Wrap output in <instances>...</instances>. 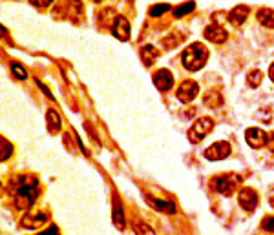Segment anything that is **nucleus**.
Masks as SVG:
<instances>
[{"mask_svg":"<svg viewBox=\"0 0 274 235\" xmlns=\"http://www.w3.org/2000/svg\"><path fill=\"white\" fill-rule=\"evenodd\" d=\"M208 59V51L203 44H199V42H194L187 48V50L183 51V66L190 71H198L201 70L205 66Z\"/></svg>","mask_w":274,"mask_h":235,"instance_id":"f257e3e1","label":"nucleus"},{"mask_svg":"<svg viewBox=\"0 0 274 235\" xmlns=\"http://www.w3.org/2000/svg\"><path fill=\"white\" fill-rule=\"evenodd\" d=\"M37 199V180L31 179V177H22L21 186L17 190L15 195V204L17 208L21 210H28Z\"/></svg>","mask_w":274,"mask_h":235,"instance_id":"f03ea898","label":"nucleus"},{"mask_svg":"<svg viewBox=\"0 0 274 235\" xmlns=\"http://www.w3.org/2000/svg\"><path fill=\"white\" fill-rule=\"evenodd\" d=\"M214 128V120L210 117H201L194 122V126L190 128L188 131V139L192 140V142H199V140H203L207 137V133Z\"/></svg>","mask_w":274,"mask_h":235,"instance_id":"7ed1b4c3","label":"nucleus"},{"mask_svg":"<svg viewBox=\"0 0 274 235\" xmlns=\"http://www.w3.org/2000/svg\"><path fill=\"white\" fill-rule=\"evenodd\" d=\"M198 90L199 86L198 82H194V80H185V82H181V86H179L178 90V99L181 100V102H190V100L196 99V95H198Z\"/></svg>","mask_w":274,"mask_h":235,"instance_id":"20e7f679","label":"nucleus"},{"mask_svg":"<svg viewBox=\"0 0 274 235\" xmlns=\"http://www.w3.org/2000/svg\"><path fill=\"white\" fill-rule=\"evenodd\" d=\"M228 153H230V144H227V142H214L210 148L205 150V157L210 160L227 159Z\"/></svg>","mask_w":274,"mask_h":235,"instance_id":"39448f33","label":"nucleus"},{"mask_svg":"<svg viewBox=\"0 0 274 235\" xmlns=\"http://www.w3.org/2000/svg\"><path fill=\"white\" fill-rule=\"evenodd\" d=\"M238 182H239L238 175H223L216 180V186H218L219 193H223V195H232L234 191H236Z\"/></svg>","mask_w":274,"mask_h":235,"instance_id":"423d86ee","label":"nucleus"},{"mask_svg":"<svg viewBox=\"0 0 274 235\" xmlns=\"http://www.w3.org/2000/svg\"><path fill=\"white\" fill-rule=\"evenodd\" d=\"M245 139H247L250 148H256V150L267 144V133L263 130H259V128H249L245 131Z\"/></svg>","mask_w":274,"mask_h":235,"instance_id":"0eeeda50","label":"nucleus"},{"mask_svg":"<svg viewBox=\"0 0 274 235\" xmlns=\"http://www.w3.org/2000/svg\"><path fill=\"white\" fill-rule=\"evenodd\" d=\"M205 37H207L210 42H214V44H223L225 40L228 39V33L221 28V26L210 24L205 28Z\"/></svg>","mask_w":274,"mask_h":235,"instance_id":"6e6552de","label":"nucleus"},{"mask_svg":"<svg viewBox=\"0 0 274 235\" xmlns=\"http://www.w3.org/2000/svg\"><path fill=\"white\" fill-rule=\"evenodd\" d=\"M239 204L243 206L245 210L252 211L258 206V193L252 188H243L239 191Z\"/></svg>","mask_w":274,"mask_h":235,"instance_id":"1a4fd4ad","label":"nucleus"},{"mask_svg":"<svg viewBox=\"0 0 274 235\" xmlns=\"http://www.w3.org/2000/svg\"><path fill=\"white\" fill-rule=\"evenodd\" d=\"M172 73L168 70H159L158 73H154V84L158 86V90L161 91H168L172 88Z\"/></svg>","mask_w":274,"mask_h":235,"instance_id":"9d476101","label":"nucleus"},{"mask_svg":"<svg viewBox=\"0 0 274 235\" xmlns=\"http://www.w3.org/2000/svg\"><path fill=\"white\" fill-rule=\"evenodd\" d=\"M113 35L119 40H126L128 37H130V24H128L126 19L119 17V19L115 20V24H113Z\"/></svg>","mask_w":274,"mask_h":235,"instance_id":"9b49d317","label":"nucleus"},{"mask_svg":"<svg viewBox=\"0 0 274 235\" xmlns=\"http://www.w3.org/2000/svg\"><path fill=\"white\" fill-rule=\"evenodd\" d=\"M247 15H249V8L247 6H238V8H234L232 11H230V22H234V24H243L245 19H247Z\"/></svg>","mask_w":274,"mask_h":235,"instance_id":"f8f14e48","label":"nucleus"},{"mask_svg":"<svg viewBox=\"0 0 274 235\" xmlns=\"http://www.w3.org/2000/svg\"><path fill=\"white\" fill-rule=\"evenodd\" d=\"M141 57H143V60H145V64L147 66H152L154 64V60H158V57H159V51L154 48V46H145L143 48V51H141Z\"/></svg>","mask_w":274,"mask_h":235,"instance_id":"ddd939ff","label":"nucleus"},{"mask_svg":"<svg viewBox=\"0 0 274 235\" xmlns=\"http://www.w3.org/2000/svg\"><path fill=\"white\" fill-rule=\"evenodd\" d=\"M258 20L265 26V28H274V10H269V8L259 10Z\"/></svg>","mask_w":274,"mask_h":235,"instance_id":"4468645a","label":"nucleus"},{"mask_svg":"<svg viewBox=\"0 0 274 235\" xmlns=\"http://www.w3.org/2000/svg\"><path fill=\"white\" fill-rule=\"evenodd\" d=\"M48 128H50L51 133L61 130V117H59V113L55 110L48 111Z\"/></svg>","mask_w":274,"mask_h":235,"instance_id":"2eb2a0df","label":"nucleus"},{"mask_svg":"<svg viewBox=\"0 0 274 235\" xmlns=\"http://www.w3.org/2000/svg\"><path fill=\"white\" fill-rule=\"evenodd\" d=\"M48 217L44 213H37L35 217H26L24 219V226L26 228H37V226H41Z\"/></svg>","mask_w":274,"mask_h":235,"instance_id":"dca6fc26","label":"nucleus"},{"mask_svg":"<svg viewBox=\"0 0 274 235\" xmlns=\"http://www.w3.org/2000/svg\"><path fill=\"white\" fill-rule=\"evenodd\" d=\"M152 204L158 208V210L165 211V213H174L176 208H174L172 202H165V200H152Z\"/></svg>","mask_w":274,"mask_h":235,"instance_id":"f3484780","label":"nucleus"},{"mask_svg":"<svg viewBox=\"0 0 274 235\" xmlns=\"http://www.w3.org/2000/svg\"><path fill=\"white\" fill-rule=\"evenodd\" d=\"M11 151H13V148H11L10 142L4 140V139H0V160L8 159V157L11 155Z\"/></svg>","mask_w":274,"mask_h":235,"instance_id":"a211bd4d","label":"nucleus"},{"mask_svg":"<svg viewBox=\"0 0 274 235\" xmlns=\"http://www.w3.org/2000/svg\"><path fill=\"white\" fill-rule=\"evenodd\" d=\"M194 8H196V4H194V2H187V4H183V6H179V8H176V10H174V15H176L179 19V17L190 13V11H192Z\"/></svg>","mask_w":274,"mask_h":235,"instance_id":"6ab92c4d","label":"nucleus"},{"mask_svg":"<svg viewBox=\"0 0 274 235\" xmlns=\"http://www.w3.org/2000/svg\"><path fill=\"white\" fill-rule=\"evenodd\" d=\"M247 82H249L252 88H256V86L261 84V71H258V70L250 71L249 75H247Z\"/></svg>","mask_w":274,"mask_h":235,"instance_id":"aec40b11","label":"nucleus"},{"mask_svg":"<svg viewBox=\"0 0 274 235\" xmlns=\"http://www.w3.org/2000/svg\"><path fill=\"white\" fill-rule=\"evenodd\" d=\"M168 10H170V6H168V4L154 6V8H150V17H161L163 13H167Z\"/></svg>","mask_w":274,"mask_h":235,"instance_id":"412c9836","label":"nucleus"},{"mask_svg":"<svg viewBox=\"0 0 274 235\" xmlns=\"http://www.w3.org/2000/svg\"><path fill=\"white\" fill-rule=\"evenodd\" d=\"M113 220H115L117 228H122V226H124V215H122V210H121V206H119V204L115 206V213H113Z\"/></svg>","mask_w":274,"mask_h":235,"instance_id":"4be33fe9","label":"nucleus"},{"mask_svg":"<svg viewBox=\"0 0 274 235\" xmlns=\"http://www.w3.org/2000/svg\"><path fill=\"white\" fill-rule=\"evenodd\" d=\"M205 102H207V106H219L221 104V99H219L218 95H216V91H210L207 97H205Z\"/></svg>","mask_w":274,"mask_h":235,"instance_id":"5701e85b","label":"nucleus"},{"mask_svg":"<svg viewBox=\"0 0 274 235\" xmlns=\"http://www.w3.org/2000/svg\"><path fill=\"white\" fill-rule=\"evenodd\" d=\"M11 71H13V75H15L17 79H21V80H24L26 77H28V73H26V70L21 64H13L11 66Z\"/></svg>","mask_w":274,"mask_h":235,"instance_id":"b1692460","label":"nucleus"},{"mask_svg":"<svg viewBox=\"0 0 274 235\" xmlns=\"http://www.w3.org/2000/svg\"><path fill=\"white\" fill-rule=\"evenodd\" d=\"M263 230L274 231V217H265V219H263Z\"/></svg>","mask_w":274,"mask_h":235,"instance_id":"393cba45","label":"nucleus"},{"mask_svg":"<svg viewBox=\"0 0 274 235\" xmlns=\"http://www.w3.org/2000/svg\"><path fill=\"white\" fill-rule=\"evenodd\" d=\"M31 4L37 6V8H48V6L53 2V0H30Z\"/></svg>","mask_w":274,"mask_h":235,"instance_id":"a878e982","label":"nucleus"},{"mask_svg":"<svg viewBox=\"0 0 274 235\" xmlns=\"http://www.w3.org/2000/svg\"><path fill=\"white\" fill-rule=\"evenodd\" d=\"M267 146H269L270 151H274V133H270V135L267 137Z\"/></svg>","mask_w":274,"mask_h":235,"instance_id":"bb28decb","label":"nucleus"},{"mask_svg":"<svg viewBox=\"0 0 274 235\" xmlns=\"http://www.w3.org/2000/svg\"><path fill=\"white\" fill-rule=\"evenodd\" d=\"M57 233H59V230H57L55 226H51L50 230H46V231H42V233H41V235H57Z\"/></svg>","mask_w":274,"mask_h":235,"instance_id":"cd10ccee","label":"nucleus"},{"mask_svg":"<svg viewBox=\"0 0 274 235\" xmlns=\"http://www.w3.org/2000/svg\"><path fill=\"white\" fill-rule=\"evenodd\" d=\"M269 75H270V80L274 82V64H270V68H269Z\"/></svg>","mask_w":274,"mask_h":235,"instance_id":"c85d7f7f","label":"nucleus"},{"mask_svg":"<svg viewBox=\"0 0 274 235\" xmlns=\"http://www.w3.org/2000/svg\"><path fill=\"white\" fill-rule=\"evenodd\" d=\"M4 35H6V30L2 28V26H0V37H4Z\"/></svg>","mask_w":274,"mask_h":235,"instance_id":"c756f323","label":"nucleus"},{"mask_svg":"<svg viewBox=\"0 0 274 235\" xmlns=\"http://www.w3.org/2000/svg\"><path fill=\"white\" fill-rule=\"evenodd\" d=\"M270 204L274 206V193H272V195H270Z\"/></svg>","mask_w":274,"mask_h":235,"instance_id":"7c9ffc66","label":"nucleus"},{"mask_svg":"<svg viewBox=\"0 0 274 235\" xmlns=\"http://www.w3.org/2000/svg\"><path fill=\"white\" fill-rule=\"evenodd\" d=\"M0 193H2V184H0Z\"/></svg>","mask_w":274,"mask_h":235,"instance_id":"2f4dec72","label":"nucleus"}]
</instances>
